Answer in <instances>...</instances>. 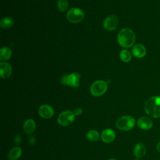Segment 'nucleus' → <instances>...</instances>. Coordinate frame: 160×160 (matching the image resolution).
<instances>
[{
    "instance_id": "obj_1",
    "label": "nucleus",
    "mask_w": 160,
    "mask_h": 160,
    "mask_svg": "<svg viewBox=\"0 0 160 160\" xmlns=\"http://www.w3.org/2000/svg\"><path fill=\"white\" fill-rule=\"evenodd\" d=\"M119 44L122 48L131 47L135 42L136 36L134 32L129 28H124L119 31L117 36Z\"/></svg>"
},
{
    "instance_id": "obj_2",
    "label": "nucleus",
    "mask_w": 160,
    "mask_h": 160,
    "mask_svg": "<svg viewBox=\"0 0 160 160\" xmlns=\"http://www.w3.org/2000/svg\"><path fill=\"white\" fill-rule=\"evenodd\" d=\"M144 110L151 117L160 118V96H152L149 98L145 102Z\"/></svg>"
},
{
    "instance_id": "obj_3",
    "label": "nucleus",
    "mask_w": 160,
    "mask_h": 160,
    "mask_svg": "<svg viewBox=\"0 0 160 160\" xmlns=\"http://www.w3.org/2000/svg\"><path fill=\"white\" fill-rule=\"evenodd\" d=\"M135 126V119L131 116H123L119 118L116 122V128L121 131H129L134 128Z\"/></svg>"
},
{
    "instance_id": "obj_4",
    "label": "nucleus",
    "mask_w": 160,
    "mask_h": 160,
    "mask_svg": "<svg viewBox=\"0 0 160 160\" xmlns=\"http://www.w3.org/2000/svg\"><path fill=\"white\" fill-rule=\"evenodd\" d=\"M81 75L78 72H74L64 75L61 79V83L72 88H78L79 85Z\"/></svg>"
},
{
    "instance_id": "obj_5",
    "label": "nucleus",
    "mask_w": 160,
    "mask_h": 160,
    "mask_svg": "<svg viewBox=\"0 0 160 160\" xmlns=\"http://www.w3.org/2000/svg\"><path fill=\"white\" fill-rule=\"evenodd\" d=\"M108 89V84L102 80H98L94 82L91 88L90 92L94 96H101L104 94Z\"/></svg>"
},
{
    "instance_id": "obj_6",
    "label": "nucleus",
    "mask_w": 160,
    "mask_h": 160,
    "mask_svg": "<svg viewBox=\"0 0 160 160\" xmlns=\"http://www.w3.org/2000/svg\"><path fill=\"white\" fill-rule=\"evenodd\" d=\"M68 20L71 23L80 22L84 18V12L79 8H72L67 12Z\"/></svg>"
},
{
    "instance_id": "obj_7",
    "label": "nucleus",
    "mask_w": 160,
    "mask_h": 160,
    "mask_svg": "<svg viewBox=\"0 0 160 160\" xmlns=\"http://www.w3.org/2000/svg\"><path fill=\"white\" fill-rule=\"evenodd\" d=\"M74 118L75 115L72 111H64L59 114L58 122L62 126H68L74 121Z\"/></svg>"
},
{
    "instance_id": "obj_8",
    "label": "nucleus",
    "mask_w": 160,
    "mask_h": 160,
    "mask_svg": "<svg viewBox=\"0 0 160 160\" xmlns=\"http://www.w3.org/2000/svg\"><path fill=\"white\" fill-rule=\"evenodd\" d=\"M118 24V18L116 15H110L104 19L103 26L108 31H114L117 28Z\"/></svg>"
},
{
    "instance_id": "obj_9",
    "label": "nucleus",
    "mask_w": 160,
    "mask_h": 160,
    "mask_svg": "<svg viewBox=\"0 0 160 160\" xmlns=\"http://www.w3.org/2000/svg\"><path fill=\"white\" fill-rule=\"evenodd\" d=\"M53 108L48 104L41 105L38 110V113L41 117L44 119H49L54 115Z\"/></svg>"
},
{
    "instance_id": "obj_10",
    "label": "nucleus",
    "mask_w": 160,
    "mask_h": 160,
    "mask_svg": "<svg viewBox=\"0 0 160 160\" xmlns=\"http://www.w3.org/2000/svg\"><path fill=\"white\" fill-rule=\"evenodd\" d=\"M137 125L141 129L149 130L152 127L153 122L147 116H142L138 119Z\"/></svg>"
},
{
    "instance_id": "obj_11",
    "label": "nucleus",
    "mask_w": 160,
    "mask_h": 160,
    "mask_svg": "<svg viewBox=\"0 0 160 160\" xmlns=\"http://www.w3.org/2000/svg\"><path fill=\"white\" fill-rule=\"evenodd\" d=\"M116 138L115 132L111 129H104L101 134V140L106 143H110L112 142Z\"/></svg>"
},
{
    "instance_id": "obj_12",
    "label": "nucleus",
    "mask_w": 160,
    "mask_h": 160,
    "mask_svg": "<svg viewBox=\"0 0 160 160\" xmlns=\"http://www.w3.org/2000/svg\"><path fill=\"white\" fill-rule=\"evenodd\" d=\"M12 73L11 66L4 62H1L0 63V75L2 79H7L9 78Z\"/></svg>"
},
{
    "instance_id": "obj_13",
    "label": "nucleus",
    "mask_w": 160,
    "mask_h": 160,
    "mask_svg": "<svg viewBox=\"0 0 160 160\" xmlns=\"http://www.w3.org/2000/svg\"><path fill=\"white\" fill-rule=\"evenodd\" d=\"M132 52L133 56L136 58H142L146 55V49L142 44H136L133 46L132 49Z\"/></svg>"
},
{
    "instance_id": "obj_14",
    "label": "nucleus",
    "mask_w": 160,
    "mask_h": 160,
    "mask_svg": "<svg viewBox=\"0 0 160 160\" xmlns=\"http://www.w3.org/2000/svg\"><path fill=\"white\" fill-rule=\"evenodd\" d=\"M146 152V149L144 144L141 142L137 143L133 150V153L134 156L136 158H141L145 156Z\"/></svg>"
},
{
    "instance_id": "obj_15",
    "label": "nucleus",
    "mask_w": 160,
    "mask_h": 160,
    "mask_svg": "<svg viewBox=\"0 0 160 160\" xmlns=\"http://www.w3.org/2000/svg\"><path fill=\"white\" fill-rule=\"evenodd\" d=\"M36 129V123L32 119H27L23 124V130L28 134H31Z\"/></svg>"
},
{
    "instance_id": "obj_16",
    "label": "nucleus",
    "mask_w": 160,
    "mask_h": 160,
    "mask_svg": "<svg viewBox=\"0 0 160 160\" xmlns=\"http://www.w3.org/2000/svg\"><path fill=\"white\" fill-rule=\"evenodd\" d=\"M22 154V149L21 148L17 146L12 148L8 152V158L9 160H16Z\"/></svg>"
},
{
    "instance_id": "obj_17",
    "label": "nucleus",
    "mask_w": 160,
    "mask_h": 160,
    "mask_svg": "<svg viewBox=\"0 0 160 160\" xmlns=\"http://www.w3.org/2000/svg\"><path fill=\"white\" fill-rule=\"evenodd\" d=\"M12 54V51L8 47H2L0 51V59L1 61L8 60Z\"/></svg>"
},
{
    "instance_id": "obj_18",
    "label": "nucleus",
    "mask_w": 160,
    "mask_h": 160,
    "mask_svg": "<svg viewBox=\"0 0 160 160\" xmlns=\"http://www.w3.org/2000/svg\"><path fill=\"white\" fill-rule=\"evenodd\" d=\"M13 20L9 17L2 18L0 21V26L3 29L10 28L13 25Z\"/></svg>"
},
{
    "instance_id": "obj_19",
    "label": "nucleus",
    "mask_w": 160,
    "mask_h": 160,
    "mask_svg": "<svg viewBox=\"0 0 160 160\" xmlns=\"http://www.w3.org/2000/svg\"><path fill=\"white\" fill-rule=\"evenodd\" d=\"M86 138L91 141H96L99 138V134L96 130H89L86 134Z\"/></svg>"
},
{
    "instance_id": "obj_20",
    "label": "nucleus",
    "mask_w": 160,
    "mask_h": 160,
    "mask_svg": "<svg viewBox=\"0 0 160 160\" xmlns=\"http://www.w3.org/2000/svg\"><path fill=\"white\" fill-rule=\"evenodd\" d=\"M119 56L121 59L124 62H128L131 59V54L130 52L126 49H122L121 51Z\"/></svg>"
},
{
    "instance_id": "obj_21",
    "label": "nucleus",
    "mask_w": 160,
    "mask_h": 160,
    "mask_svg": "<svg viewBox=\"0 0 160 160\" xmlns=\"http://www.w3.org/2000/svg\"><path fill=\"white\" fill-rule=\"evenodd\" d=\"M57 7L59 11L64 12L68 8V0H58Z\"/></svg>"
},
{
    "instance_id": "obj_22",
    "label": "nucleus",
    "mask_w": 160,
    "mask_h": 160,
    "mask_svg": "<svg viewBox=\"0 0 160 160\" xmlns=\"http://www.w3.org/2000/svg\"><path fill=\"white\" fill-rule=\"evenodd\" d=\"M82 112V109L81 108H77L73 111V113L75 116H79L81 114Z\"/></svg>"
},
{
    "instance_id": "obj_23",
    "label": "nucleus",
    "mask_w": 160,
    "mask_h": 160,
    "mask_svg": "<svg viewBox=\"0 0 160 160\" xmlns=\"http://www.w3.org/2000/svg\"><path fill=\"white\" fill-rule=\"evenodd\" d=\"M14 142L16 144H19L21 142V138L19 135H17L15 138H14Z\"/></svg>"
},
{
    "instance_id": "obj_24",
    "label": "nucleus",
    "mask_w": 160,
    "mask_h": 160,
    "mask_svg": "<svg viewBox=\"0 0 160 160\" xmlns=\"http://www.w3.org/2000/svg\"><path fill=\"white\" fill-rule=\"evenodd\" d=\"M29 144L33 145L35 143V138L32 136H30L29 138Z\"/></svg>"
},
{
    "instance_id": "obj_25",
    "label": "nucleus",
    "mask_w": 160,
    "mask_h": 160,
    "mask_svg": "<svg viewBox=\"0 0 160 160\" xmlns=\"http://www.w3.org/2000/svg\"><path fill=\"white\" fill-rule=\"evenodd\" d=\"M156 149L158 150V151H159L160 152V141L157 144V146H156Z\"/></svg>"
},
{
    "instance_id": "obj_26",
    "label": "nucleus",
    "mask_w": 160,
    "mask_h": 160,
    "mask_svg": "<svg viewBox=\"0 0 160 160\" xmlns=\"http://www.w3.org/2000/svg\"><path fill=\"white\" fill-rule=\"evenodd\" d=\"M108 160H116V159H113V158H110V159H109Z\"/></svg>"
}]
</instances>
